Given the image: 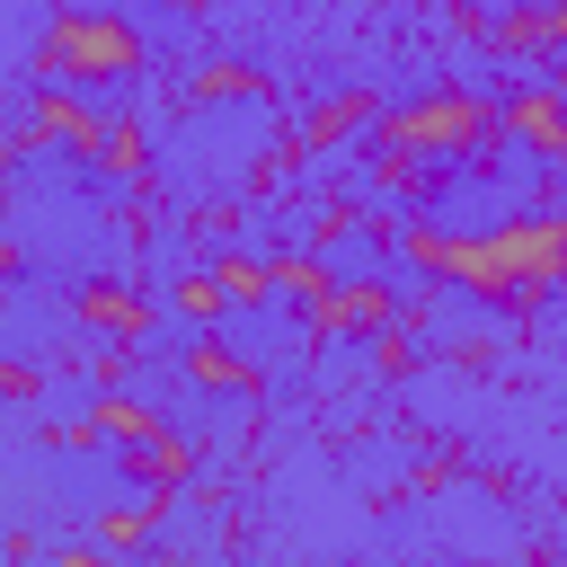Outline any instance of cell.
<instances>
[{"mask_svg":"<svg viewBox=\"0 0 567 567\" xmlns=\"http://www.w3.org/2000/svg\"><path fill=\"white\" fill-rule=\"evenodd\" d=\"M159 514H168V487H142V505H115V514L97 523V549H142Z\"/></svg>","mask_w":567,"mask_h":567,"instance_id":"17","label":"cell"},{"mask_svg":"<svg viewBox=\"0 0 567 567\" xmlns=\"http://www.w3.org/2000/svg\"><path fill=\"white\" fill-rule=\"evenodd\" d=\"M71 319L89 328V337H124V346H142L151 337V292H133V284H115V275H89L80 292H71Z\"/></svg>","mask_w":567,"mask_h":567,"instance_id":"7","label":"cell"},{"mask_svg":"<svg viewBox=\"0 0 567 567\" xmlns=\"http://www.w3.org/2000/svg\"><path fill=\"white\" fill-rule=\"evenodd\" d=\"M408 266L425 284H461L470 301L487 310H540L558 284H567V213H514L496 230H434V221H408L399 230Z\"/></svg>","mask_w":567,"mask_h":567,"instance_id":"1","label":"cell"},{"mask_svg":"<svg viewBox=\"0 0 567 567\" xmlns=\"http://www.w3.org/2000/svg\"><path fill=\"white\" fill-rule=\"evenodd\" d=\"M328 284H337V266H328L319 248H284V257H275V292H284L292 310H310Z\"/></svg>","mask_w":567,"mask_h":567,"instance_id":"16","label":"cell"},{"mask_svg":"<svg viewBox=\"0 0 567 567\" xmlns=\"http://www.w3.org/2000/svg\"><path fill=\"white\" fill-rule=\"evenodd\" d=\"M363 354H372V372H381V381H408V372H416V337H408L399 319H390V328H372V337H363Z\"/></svg>","mask_w":567,"mask_h":567,"instance_id":"18","label":"cell"},{"mask_svg":"<svg viewBox=\"0 0 567 567\" xmlns=\"http://www.w3.org/2000/svg\"><path fill=\"white\" fill-rule=\"evenodd\" d=\"M106 177H124V186H142L151 177V133H142V115H106V133H97V151H89Z\"/></svg>","mask_w":567,"mask_h":567,"instance_id":"13","label":"cell"},{"mask_svg":"<svg viewBox=\"0 0 567 567\" xmlns=\"http://www.w3.org/2000/svg\"><path fill=\"white\" fill-rule=\"evenodd\" d=\"M168 301H177V310H186L195 328H213V319L230 310V301H221V284H213V266H195V275H177V292H168Z\"/></svg>","mask_w":567,"mask_h":567,"instance_id":"19","label":"cell"},{"mask_svg":"<svg viewBox=\"0 0 567 567\" xmlns=\"http://www.w3.org/2000/svg\"><path fill=\"white\" fill-rule=\"evenodd\" d=\"M372 115H381L372 89H337V97H319L292 133H301V151H328V142H346V133H372Z\"/></svg>","mask_w":567,"mask_h":567,"instance_id":"11","label":"cell"},{"mask_svg":"<svg viewBox=\"0 0 567 567\" xmlns=\"http://www.w3.org/2000/svg\"><path fill=\"white\" fill-rule=\"evenodd\" d=\"M195 230H204V239H230V230H239V204H230V195H221V204H204V213H195Z\"/></svg>","mask_w":567,"mask_h":567,"instance_id":"22","label":"cell"},{"mask_svg":"<svg viewBox=\"0 0 567 567\" xmlns=\"http://www.w3.org/2000/svg\"><path fill=\"white\" fill-rule=\"evenodd\" d=\"M186 97H195V106H230V97H266V71H257V62H239V53H213V62H195V80H186Z\"/></svg>","mask_w":567,"mask_h":567,"instance_id":"12","label":"cell"},{"mask_svg":"<svg viewBox=\"0 0 567 567\" xmlns=\"http://www.w3.org/2000/svg\"><path fill=\"white\" fill-rule=\"evenodd\" d=\"M496 124H505V142H523L532 159L567 168V97H558L549 80H514V89L496 97Z\"/></svg>","mask_w":567,"mask_h":567,"instance_id":"6","label":"cell"},{"mask_svg":"<svg viewBox=\"0 0 567 567\" xmlns=\"http://www.w3.org/2000/svg\"><path fill=\"white\" fill-rule=\"evenodd\" d=\"M142 62H151V44L124 9H71V0L27 44V80H62V89H124Z\"/></svg>","mask_w":567,"mask_h":567,"instance_id":"2","label":"cell"},{"mask_svg":"<svg viewBox=\"0 0 567 567\" xmlns=\"http://www.w3.org/2000/svg\"><path fill=\"white\" fill-rule=\"evenodd\" d=\"M390 319H408V301H399V284L390 275H337L310 310H301V328L319 337V346H337V337H372V328H390Z\"/></svg>","mask_w":567,"mask_h":567,"instance_id":"4","label":"cell"},{"mask_svg":"<svg viewBox=\"0 0 567 567\" xmlns=\"http://www.w3.org/2000/svg\"><path fill=\"white\" fill-rule=\"evenodd\" d=\"M452 363H461V372H487V363H496V337H452Z\"/></svg>","mask_w":567,"mask_h":567,"instance_id":"23","label":"cell"},{"mask_svg":"<svg viewBox=\"0 0 567 567\" xmlns=\"http://www.w3.org/2000/svg\"><path fill=\"white\" fill-rule=\"evenodd\" d=\"M159 9H177V18H204V9H213V0H159Z\"/></svg>","mask_w":567,"mask_h":567,"instance_id":"28","label":"cell"},{"mask_svg":"<svg viewBox=\"0 0 567 567\" xmlns=\"http://www.w3.org/2000/svg\"><path fill=\"white\" fill-rule=\"evenodd\" d=\"M44 443H53V452H97V443H106V434H97V425H89V416H80V425H44Z\"/></svg>","mask_w":567,"mask_h":567,"instance_id":"21","label":"cell"},{"mask_svg":"<svg viewBox=\"0 0 567 567\" xmlns=\"http://www.w3.org/2000/svg\"><path fill=\"white\" fill-rule=\"evenodd\" d=\"M89 425H97L106 443H142V434L159 425V408H151L142 390H124V381H115V390H97V399H89Z\"/></svg>","mask_w":567,"mask_h":567,"instance_id":"15","label":"cell"},{"mask_svg":"<svg viewBox=\"0 0 567 567\" xmlns=\"http://www.w3.org/2000/svg\"><path fill=\"white\" fill-rule=\"evenodd\" d=\"M540 18H549V44H567V0H540Z\"/></svg>","mask_w":567,"mask_h":567,"instance_id":"27","label":"cell"},{"mask_svg":"<svg viewBox=\"0 0 567 567\" xmlns=\"http://www.w3.org/2000/svg\"><path fill=\"white\" fill-rule=\"evenodd\" d=\"M532 71H540V80H549V89H558V97H567V44H549V53H540V62H532Z\"/></svg>","mask_w":567,"mask_h":567,"instance_id":"24","label":"cell"},{"mask_svg":"<svg viewBox=\"0 0 567 567\" xmlns=\"http://www.w3.org/2000/svg\"><path fill=\"white\" fill-rule=\"evenodd\" d=\"M186 381H195V390H213V399H257V390H266V372H257L230 337H213V328L186 346Z\"/></svg>","mask_w":567,"mask_h":567,"instance_id":"9","label":"cell"},{"mask_svg":"<svg viewBox=\"0 0 567 567\" xmlns=\"http://www.w3.org/2000/svg\"><path fill=\"white\" fill-rule=\"evenodd\" d=\"M195 461H204V452H195V434H186V425H168V416H159L142 443H124V478H133V487H168V496H177V487L195 478Z\"/></svg>","mask_w":567,"mask_h":567,"instance_id":"8","label":"cell"},{"mask_svg":"<svg viewBox=\"0 0 567 567\" xmlns=\"http://www.w3.org/2000/svg\"><path fill=\"white\" fill-rule=\"evenodd\" d=\"M35 390H44V372H35V363H18V354H0V399H9V408H27Z\"/></svg>","mask_w":567,"mask_h":567,"instance_id":"20","label":"cell"},{"mask_svg":"<svg viewBox=\"0 0 567 567\" xmlns=\"http://www.w3.org/2000/svg\"><path fill=\"white\" fill-rule=\"evenodd\" d=\"M18 275H27V248H18L9 230H0V284H18Z\"/></svg>","mask_w":567,"mask_h":567,"instance_id":"26","label":"cell"},{"mask_svg":"<svg viewBox=\"0 0 567 567\" xmlns=\"http://www.w3.org/2000/svg\"><path fill=\"white\" fill-rule=\"evenodd\" d=\"M478 44H487L496 62H523V71H532V62L549 53V18H540V0H514V9H496V18L478 27Z\"/></svg>","mask_w":567,"mask_h":567,"instance_id":"10","label":"cell"},{"mask_svg":"<svg viewBox=\"0 0 567 567\" xmlns=\"http://www.w3.org/2000/svg\"><path fill=\"white\" fill-rule=\"evenodd\" d=\"M97 133H106V106H89V89L35 80V97H27V124H18V142H53V151L89 159V151H97Z\"/></svg>","mask_w":567,"mask_h":567,"instance_id":"5","label":"cell"},{"mask_svg":"<svg viewBox=\"0 0 567 567\" xmlns=\"http://www.w3.org/2000/svg\"><path fill=\"white\" fill-rule=\"evenodd\" d=\"M487 142H505L496 124V97L478 89H425L408 106H381L372 115V151H399V159H425V168H452V159H487Z\"/></svg>","mask_w":567,"mask_h":567,"instance_id":"3","label":"cell"},{"mask_svg":"<svg viewBox=\"0 0 567 567\" xmlns=\"http://www.w3.org/2000/svg\"><path fill=\"white\" fill-rule=\"evenodd\" d=\"M213 284H221L230 310H266V301H275V257H239V248H221V257H213Z\"/></svg>","mask_w":567,"mask_h":567,"instance_id":"14","label":"cell"},{"mask_svg":"<svg viewBox=\"0 0 567 567\" xmlns=\"http://www.w3.org/2000/svg\"><path fill=\"white\" fill-rule=\"evenodd\" d=\"M18 151H27V142H18V133H0V213H9V177H18Z\"/></svg>","mask_w":567,"mask_h":567,"instance_id":"25","label":"cell"}]
</instances>
